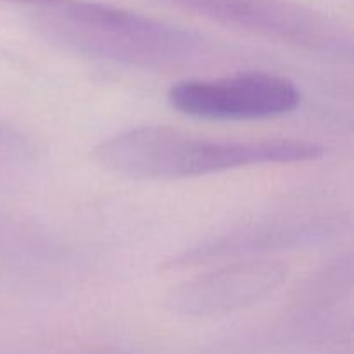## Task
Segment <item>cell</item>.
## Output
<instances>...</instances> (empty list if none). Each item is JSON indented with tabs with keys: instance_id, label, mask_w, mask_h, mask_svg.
<instances>
[{
	"instance_id": "cell-6",
	"label": "cell",
	"mask_w": 354,
	"mask_h": 354,
	"mask_svg": "<svg viewBox=\"0 0 354 354\" xmlns=\"http://www.w3.org/2000/svg\"><path fill=\"white\" fill-rule=\"evenodd\" d=\"M318 228L315 225L306 223H273L261 225V227L245 228V230L227 234L223 237L211 241L204 245L190 249L175 259L166 261L162 270H180L190 266L209 263L214 259H228L248 252L261 251V249L286 248L299 242V239L310 237L317 234Z\"/></svg>"
},
{
	"instance_id": "cell-3",
	"label": "cell",
	"mask_w": 354,
	"mask_h": 354,
	"mask_svg": "<svg viewBox=\"0 0 354 354\" xmlns=\"http://www.w3.org/2000/svg\"><path fill=\"white\" fill-rule=\"evenodd\" d=\"M168 104L176 113L199 120H266L296 111L301 106V90L283 76L249 71L176 83L169 88Z\"/></svg>"
},
{
	"instance_id": "cell-2",
	"label": "cell",
	"mask_w": 354,
	"mask_h": 354,
	"mask_svg": "<svg viewBox=\"0 0 354 354\" xmlns=\"http://www.w3.org/2000/svg\"><path fill=\"white\" fill-rule=\"evenodd\" d=\"M33 26L54 47L130 68H183L209 50L196 31L107 3L71 0L45 7Z\"/></svg>"
},
{
	"instance_id": "cell-5",
	"label": "cell",
	"mask_w": 354,
	"mask_h": 354,
	"mask_svg": "<svg viewBox=\"0 0 354 354\" xmlns=\"http://www.w3.org/2000/svg\"><path fill=\"white\" fill-rule=\"evenodd\" d=\"M287 277L289 266L275 259L234 261L171 287L165 306L185 318L225 317L266 299Z\"/></svg>"
},
{
	"instance_id": "cell-1",
	"label": "cell",
	"mask_w": 354,
	"mask_h": 354,
	"mask_svg": "<svg viewBox=\"0 0 354 354\" xmlns=\"http://www.w3.org/2000/svg\"><path fill=\"white\" fill-rule=\"evenodd\" d=\"M322 156L324 145L311 140L209 138L161 124L121 131L92 151L100 168L133 180H185L251 166L317 161Z\"/></svg>"
},
{
	"instance_id": "cell-4",
	"label": "cell",
	"mask_w": 354,
	"mask_h": 354,
	"mask_svg": "<svg viewBox=\"0 0 354 354\" xmlns=\"http://www.w3.org/2000/svg\"><path fill=\"white\" fill-rule=\"evenodd\" d=\"M180 9L239 28L270 40L317 52H344L351 47L339 24L289 0H162Z\"/></svg>"
},
{
	"instance_id": "cell-7",
	"label": "cell",
	"mask_w": 354,
	"mask_h": 354,
	"mask_svg": "<svg viewBox=\"0 0 354 354\" xmlns=\"http://www.w3.org/2000/svg\"><path fill=\"white\" fill-rule=\"evenodd\" d=\"M10 2H19V3H31V6H44V7H54L68 3L71 0H10Z\"/></svg>"
}]
</instances>
